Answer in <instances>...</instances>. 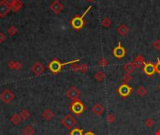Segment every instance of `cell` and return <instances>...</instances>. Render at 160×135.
<instances>
[{
	"label": "cell",
	"mask_w": 160,
	"mask_h": 135,
	"mask_svg": "<svg viewBox=\"0 0 160 135\" xmlns=\"http://www.w3.org/2000/svg\"><path fill=\"white\" fill-rule=\"evenodd\" d=\"M80 59H74V60H71V61H68V62H66V63H61L58 59H52L50 63L48 64V69L49 70L51 71L52 74H57L59 73L60 71L62 70L64 66H66L68 64H74V63H77L79 62Z\"/></svg>",
	"instance_id": "cell-1"
},
{
	"label": "cell",
	"mask_w": 160,
	"mask_h": 135,
	"mask_svg": "<svg viewBox=\"0 0 160 135\" xmlns=\"http://www.w3.org/2000/svg\"><path fill=\"white\" fill-rule=\"evenodd\" d=\"M69 109L74 115H79L82 114V112L85 111V106H84V104L81 101L77 100V101H72V103H71V105L69 107Z\"/></svg>",
	"instance_id": "cell-2"
},
{
	"label": "cell",
	"mask_w": 160,
	"mask_h": 135,
	"mask_svg": "<svg viewBox=\"0 0 160 135\" xmlns=\"http://www.w3.org/2000/svg\"><path fill=\"white\" fill-rule=\"evenodd\" d=\"M90 8L91 7H89L82 16H76V17H74L72 20H71V25H72L73 28H75V29H81L83 25H84L83 18H84V16L86 15V13L89 11V10H90Z\"/></svg>",
	"instance_id": "cell-3"
},
{
	"label": "cell",
	"mask_w": 160,
	"mask_h": 135,
	"mask_svg": "<svg viewBox=\"0 0 160 135\" xmlns=\"http://www.w3.org/2000/svg\"><path fill=\"white\" fill-rule=\"evenodd\" d=\"M61 123H62V125L64 126V127H66L68 129L71 130L72 129H74L75 127H76L77 121L71 115H68L61 120Z\"/></svg>",
	"instance_id": "cell-4"
},
{
	"label": "cell",
	"mask_w": 160,
	"mask_h": 135,
	"mask_svg": "<svg viewBox=\"0 0 160 135\" xmlns=\"http://www.w3.org/2000/svg\"><path fill=\"white\" fill-rule=\"evenodd\" d=\"M80 95H81V92H80V90L77 87H75V86L69 87L68 90H66V96L68 97L69 100L72 101L79 100Z\"/></svg>",
	"instance_id": "cell-5"
},
{
	"label": "cell",
	"mask_w": 160,
	"mask_h": 135,
	"mask_svg": "<svg viewBox=\"0 0 160 135\" xmlns=\"http://www.w3.org/2000/svg\"><path fill=\"white\" fill-rule=\"evenodd\" d=\"M15 98V95L13 94L10 89H5L4 91L0 94V100L4 103H10L11 101Z\"/></svg>",
	"instance_id": "cell-6"
},
{
	"label": "cell",
	"mask_w": 160,
	"mask_h": 135,
	"mask_svg": "<svg viewBox=\"0 0 160 135\" xmlns=\"http://www.w3.org/2000/svg\"><path fill=\"white\" fill-rule=\"evenodd\" d=\"M31 70L36 76H41L44 72H45V68L41 64V62H35L34 64L31 66Z\"/></svg>",
	"instance_id": "cell-7"
},
{
	"label": "cell",
	"mask_w": 160,
	"mask_h": 135,
	"mask_svg": "<svg viewBox=\"0 0 160 135\" xmlns=\"http://www.w3.org/2000/svg\"><path fill=\"white\" fill-rule=\"evenodd\" d=\"M117 92L119 95L122 97H128L131 94L132 89L127 84H123L122 85H120V87L117 89Z\"/></svg>",
	"instance_id": "cell-8"
},
{
	"label": "cell",
	"mask_w": 160,
	"mask_h": 135,
	"mask_svg": "<svg viewBox=\"0 0 160 135\" xmlns=\"http://www.w3.org/2000/svg\"><path fill=\"white\" fill-rule=\"evenodd\" d=\"M10 11H11L10 6H8L3 0H1V1H0V17L1 18L5 17Z\"/></svg>",
	"instance_id": "cell-9"
},
{
	"label": "cell",
	"mask_w": 160,
	"mask_h": 135,
	"mask_svg": "<svg viewBox=\"0 0 160 135\" xmlns=\"http://www.w3.org/2000/svg\"><path fill=\"white\" fill-rule=\"evenodd\" d=\"M113 55H114L115 57H117V58H119V59H121V58H123L124 56V55H126V50H124V48L123 46H121V44L119 43L118 46L114 48Z\"/></svg>",
	"instance_id": "cell-10"
},
{
	"label": "cell",
	"mask_w": 160,
	"mask_h": 135,
	"mask_svg": "<svg viewBox=\"0 0 160 135\" xmlns=\"http://www.w3.org/2000/svg\"><path fill=\"white\" fill-rule=\"evenodd\" d=\"M143 71H144V73H145V74H147L148 76L153 75V74L155 72L154 65H153L152 63H144Z\"/></svg>",
	"instance_id": "cell-11"
},
{
	"label": "cell",
	"mask_w": 160,
	"mask_h": 135,
	"mask_svg": "<svg viewBox=\"0 0 160 135\" xmlns=\"http://www.w3.org/2000/svg\"><path fill=\"white\" fill-rule=\"evenodd\" d=\"M91 110L93 112V114L96 115H103V112L105 111L103 105L99 104V103H96V104H95L94 106L92 107Z\"/></svg>",
	"instance_id": "cell-12"
},
{
	"label": "cell",
	"mask_w": 160,
	"mask_h": 135,
	"mask_svg": "<svg viewBox=\"0 0 160 135\" xmlns=\"http://www.w3.org/2000/svg\"><path fill=\"white\" fill-rule=\"evenodd\" d=\"M50 8H51V10L52 11H54L55 13H58V12H60L62 11V8H63V6H62V4L58 1V0H55L54 2H52L51 4Z\"/></svg>",
	"instance_id": "cell-13"
},
{
	"label": "cell",
	"mask_w": 160,
	"mask_h": 135,
	"mask_svg": "<svg viewBox=\"0 0 160 135\" xmlns=\"http://www.w3.org/2000/svg\"><path fill=\"white\" fill-rule=\"evenodd\" d=\"M8 67L10 68V70H21L22 68H23V64H21V63L18 61L10 60L8 63Z\"/></svg>",
	"instance_id": "cell-14"
},
{
	"label": "cell",
	"mask_w": 160,
	"mask_h": 135,
	"mask_svg": "<svg viewBox=\"0 0 160 135\" xmlns=\"http://www.w3.org/2000/svg\"><path fill=\"white\" fill-rule=\"evenodd\" d=\"M10 122L14 125V126H17V125H19L21 123V121H22V117L20 116V115H18V114H13L11 116H10Z\"/></svg>",
	"instance_id": "cell-15"
},
{
	"label": "cell",
	"mask_w": 160,
	"mask_h": 135,
	"mask_svg": "<svg viewBox=\"0 0 160 135\" xmlns=\"http://www.w3.org/2000/svg\"><path fill=\"white\" fill-rule=\"evenodd\" d=\"M42 116H43V118L47 120V121H50L52 119L53 117V112H52V110L50 109H46V110H44L43 112H42Z\"/></svg>",
	"instance_id": "cell-16"
},
{
	"label": "cell",
	"mask_w": 160,
	"mask_h": 135,
	"mask_svg": "<svg viewBox=\"0 0 160 135\" xmlns=\"http://www.w3.org/2000/svg\"><path fill=\"white\" fill-rule=\"evenodd\" d=\"M34 133H35V129L31 125H27L23 129V134L24 135H34Z\"/></svg>",
	"instance_id": "cell-17"
},
{
	"label": "cell",
	"mask_w": 160,
	"mask_h": 135,
	"mask_svg": "<svg viewBox=\"0 0 160 135\" xmlns=\"http://www.w3.org/2000/svg\"><path fill=\"white\" fill-rule=\"evenodd\" d=\"M22 7H23V2H21L20 0H15V2L12 4L10 8L13 11H18L20 8H22Z\"/></svg>",
	"instance_id": "cell-18"
},
{
	"label": "cell",
	"mask_w": 160,
	"mask_h": 135,
	"mask_svg": "<svg viewBox=\"0 0 160 135\" xmlns=\"http://www.w3.org/2000/svg\"><path fill=\"white\" fill-rule=\"evenodd\" d=\"M136 93H137L140 97L143 98V97H145L146 94H147V90H146V88H145L144 86H142V85H140V86H139V87L137 88Z\"/></svg>",
	"instance_id": "cell-19"
},
{
	"label": "cell",
	"mask_w": 160,
	"mask_h": 135,
	"mask_svg": "<svg viewBox=\"0 0 160 135\" xmlns=\"http://www.w3.org/2000/svg\"><path fill=\"white\" fill-rule=\"evenodd\" d=\"M20 116L22 117V119L26 120V119H28L30 117V112H29L28 110L23 109V110H21V112H20Z\"/></svg>",
	"instance_id": "cell-20"
},
{
	"label": "cell",
	"mask_w": 160,
	"mask_h": 135,
	"mask_svg": "<svg viewBox=\"0 0 160 135\" xmlns=\"http://www.w3.org/2000/svg\"><path fill=\"white\" fill-rule=\"evenodd\" d=\"M69 135H83V130L78 128H74L70 130Z\"/></svg>",
	"instance_id": "cell-21"
},
{
	"label": "cell",
	"mask_w": 160,
	"mask_h": 135,
	"mask_svg": "<svg viewBox=\"0 0 160 135\" xmlns=\"http://www.w3.org/2000/svg\"><path fill=\"white\" fill-rule=\"evenodd\" d=\"M106 120H107V122H108L109 124H112V123L114 122L115 120H116V117H115V115L112 114V112H110V114L107 115Z\"/></svg>",
	"instance_id": "cell-22"
},
{
	"label": "cell",
	"mask_w": 160,
	"mask_h": 135,
	"mask_svg": "<svg viewBox=\"0 0 160 135\" xmlns=\"http://www.w3.org/2000/svg\"><path fill=\"white\" fill-rule=\"evenodd\" d=\"M144 125L146 126L147 128H152L153 126L154 125V121L152 119V118H148V119H146L145 120V122H144Z\"/></svg>",
	"instance_id": "cell-23"
},
{
	"label": "cell",
	"mask_w": 160,
	"mask_h": 135,
	"mask_svg": "<svg viewBox=\"0 0 160 135\" xmlns=\"http://www.w3.org/2000/svg\"><path fill=\"white\" fill-rule=\"evenodd\" d=\"M8 33L10 34V36H14V35H16V33H17V28L15 27V26H10V27H8Z\"/></svg>",
	"instance_id": "cell-24"
},
{
	"label": "cell",
	"mask_w": 160,
	"mask_h": 135,
	"mask_svg": "<svg viewBox=\"0 0 160 135\" xmlns=\"http://www.w3.org/2000/svg\"><path fill=\"white\" fill-rule=\"evenodd\" d=\"M124 69H126V70L127 71L128 73H130V72H132L133 70H134L135 68L132 64H126V66H124Z\"/></svg>",
	"instance_id": "cell-25"
},
{
	"label": "cell",
	"mask_w": 160,
	"mask_h": 135,
	"mask_svg": "<svg viewBox=\"0 0 160 135\" xmlns=\"http://www.w3.org/2000/svg\"><path fill=\"white\" fill-rule=\"evenodd\" d=\"M104 73H102V72H96V75H95V78L99 81V82H100V81H102L104 79Z\"/></svg>",
	"instance_id": "cell-26"
},
{
	"label": "cell",
	"mask_w": 160,
	"mask_h": 135,
	"mask_svg": "<svg viewBox=\"0 0 160 135\" xmlns=\"http://www.w3.org/2000/svg\"><path fill=\"white\" fill-rule=\"evenodd\" d=\"M154 68H155V71L160 74V59H157V63L154 65Z\"/></svg>",
	"instance_id": "cell-27"
},
{
	"label": "cell",
	"mask_w": 160,
	"mask_h": 135,
	"mask_svg": "<svg viewBox=\"0 0 160 135\" xmlns=\"http://www.w3.org/2000/svg\"><path fill=\"white\" fill-rule=\"evenodd\" d=\"M126 32H127V30H126V27H124V26H121V27L119 28V33L121 35H126Z\"/></svg>",
	"instance_id": "cell-28"
},
{
	"label": "cell",
	"mask_w": 160,
	"mask_h": 135,
	"mask_svg": "<svg viewBox=\"0 0 160 135\" xmlns=\"http://www.w3.org/2000/svg\"><path fill=\"white\" fill-rule=\"evenodd\" d=\"M6 40V36L4 33L0 32V43H3Z\"/></svg>",
	"instance_id": "cell-29"
},
{
	"label": "cell",
	"mask_w": 160,
	"mask_h": 135,
	"mask_svg": "<svg viewBox=\"0 0 160 135\" xmlns=\"http://www.w3.org/2000/svg\"><path fill=\"white\" fill-rule=\"evenodd\" d=\"M130 80H131V76H130L129 74H126V75L124 77V82L126 83V84L128 82V81H130Z\"/></svg>",
	"instance_id": "cell-30"
},
{
	"label": "cell",
	"mask_w": 160,
	"mask_h": 135,
	"mask_svg": "<svg viewBox=\"0 0 160 135\" xmlns=\"http://www.w3.org/2000/svg\"><path fill=\"white\" fill-rule=\"evenodd\" d=\"M142 62H143V61H142L141 59H139V58H137L136 61H135V65L138 66V67H140L141 64H142Z\"/></svg>",
	"instance_id": "cell-31"
},
{
	"label": "cell",
	"mask_w": 160,
	"mask_h": 135,
	"mask_svg": "<svg viewBox=\"0 0 160 135\" xmlns=\"http://www.w3.org/2000/svg\"><path fill=\"white\" fill-rule=\"evenodd\" d=\"M3 1L5 2L6 4H8V6H10V7H11L12 4L15 2V0H3Z\"/></svg>",
	"instance_id": "cell-32"
},
{
	"label": "cell",
	"mask_w": 160,
	"mask_h": 135,
	"mask_svg": "<svg viewBox=\"0 0 160 135\" xmlns=\"http://www.w3.org/2000/svg\"><path fill=\"white\" fill-rule=\"evenodd\" d=\"M154 47L155 49H160V41H157L154 43Z\"/></svg>",
	"instance_id": "cell-33"
},
{
	"label": "cell",
	"mask_w": 160,
	"mask_h": 135,
	"mask_svg": "<svg viewBox=\"0 0 160 135\" xmlns=\"http://www.w3.org/2000/svg\"><path fill=\"white\" fill-rule=\"evenodd\" d=\"M80 70H82V71H86L87 70V66L86 65H82V66L80 67Z\"/></svg>",
	"instance_id": "cell-34"
},
{
	"label": "cell",
	"mask_w": 160,
	"mask_h": 135,
	"mask_svg": "<svg viewBox=\"0 0 160 135\" xmlns=\"http://www.w3.org/2000/svg\"><path fill=\"white\" fill-rule=\"evenodd\" d=\"M83 135H95V133L92 132V131H87V132H85V134H83Z\"/></svg>",
	"instance_id": "cell-35"
},
{
	"label": "cell",
	"mask_w": 160,
	"mask_h": 135,
	"mask_svg": "<svg viewBox=\"0 0 160 135\" xmlns=\"http://www.w3.org/2000/svg\"><path fill=\"white\" fill-rule=\"evenodd\" d=\"M100 64H101V65H103V66H105V65L107 64V62H106L105 59H102V61L100 62Z\"/></svg>",
	"instance_id": "cell-36"
},
{
	"label": "cell",
	"mask_w": 160,
	"mask_h": 135,
	"mask_svg": "<svg viewBox=\"0 0 160 135\" xmlns=\"http://www.w3.org/2000/svg\"><path fill=\"white\" fill-rule=\"evenodd\" d=\"M155 135H160V129H157V132H155Z\"/></svg>",
	"instance_id": "cell-37"
},
{
	"label": "cell",
	"mask_w": 160,
	"mask_h": 135,
	"mask_svg": "<svg viewBox=\"0 0 160 135\" xmlns=\"http://www.w3.org/2000/svg\"><path fill=\"white\" fill-rule=\"evenodd\" d=\"M158 88H159V89H160V84H159V85H158Z\"/></svg>",
	"instance_id": "cell-38"
}]
</instances>
